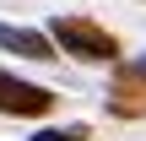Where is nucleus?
Returning a JSON list of instances; mask_svg holds the SVG:
<instances>
[{"label": "nucleus", "instance_id": "1", "mask_svg": "<svg viewBox=\"0 0 146 141\" xmlns=\"http://www.w3.org/2000/svg\"><path fill=\"white\" fill-rule=\"evenodd\" d=\"M49 38L65 54H76V60H119V38L108 27L87 22V16H54L49 22Z\"/></svg>", "mask_w": 146, "mask_h": 141}, {"label": "nucleus", "instance_id": "2", "mask_svg": "<svg viewBox=\"0 0 146 141\" xmlns=\"http://www.w3.org/2000/svg\"><path fill=\"white\" fill-rule=\"evenodd\" d=\"M54 109V92L38 87V82H22L11 71H0V114H22V120H38Z\"/></svg>", "mask_w": 146, "mask_h": 141}, {"label": "nucleus", "instance_id": "3", "mask_svg": "<svg viewBox=\"0 0 146 141\" xmlns=\"http://www.w3.org/2000/svg\"><path fill=\"white\" fill-rule=\"evenodd\" d=\"M0 49H11V54H22V60H60V54H54V38H49V33L16 27V22H0Z\"/></svg>", "mask_w": 146, "mask_h": 141}, {"label": "nucleus", "instance_id": "4", "mask_svg": "<svg viewBox=\"0 0 146 141\" xmlns=\"http://www.w3.org/2000/svg\"><path fill=\"white\" fill-rule=\"evenodd\" d=\"M130 109H146V54L119 65L114 76V114H130Z\"/></svg>", "mask_w": 146, "mask_h": 141}, {"label": "nucleus", "instance_id": "5", "mask_svg": "<svg viewBox=\"0 0 146 141\" xmlns=\"http://www.w3.org/2000/svg\"><path fill=\"white\" fill-rule=\"evenodd\" d=\"M33 141H87V136H81V130H38Z\"/></svg>", "mask_w": 146, "mask_h": 141}]
</instances>
